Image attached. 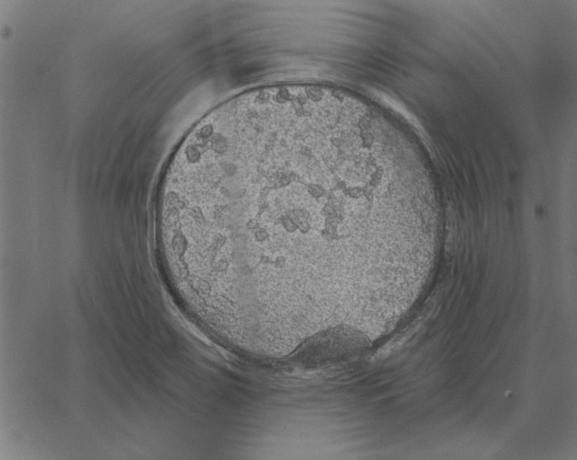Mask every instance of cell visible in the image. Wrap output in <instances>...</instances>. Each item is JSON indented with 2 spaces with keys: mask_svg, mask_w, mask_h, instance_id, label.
<instances>
[{
  "mask_svg": "<svg viewBox=\"0 0 577 460\" xmlns=\"http://www.w3.org/2000/svg\"><path fill=\"white\" fill-rule=\"evenodd\" d=\"M362 148L323 123L268 117L182 144L157 209L161 257L206 308L295 319L341 302L371 237Z\"/></svg>",
  "mask_w": 577,
  "mask_h": 460,
  "instance_id": "6da1fadb",
  "label": "cell"
}]
</instances>
